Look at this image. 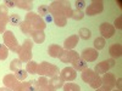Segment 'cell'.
Returning a JSON list of instances; mask_svg holds the SVG:
<instances>
[{
  "mask_svg": "<svg viewBox=\"0 0 122 91\" xmlns=\"http://www.w3.org/2000/svg\"><path fill=\"white\" fill-rule=\"evenodd\" d=\"M37 73L40 77H55L59 75V67L53 64V63H49V62H42L38 64V69H37Z\"/></svg>",
  "mask_w": 122,
  "mask_h": 91,
  "instance_id": "6da1fadb",
  "label": "cell"
},
{
  "mask_svg": "<svg viewBox=\"0 0 122 91\" xmlns=\"http://www.w3.org/2000/svg\"><path fill=\"white\" fill-rule=\"evenodd\" d=\"M25 21H27L28 23L32 24L34 30H44L46 28V23L44 21V18H42L38 14L32 12V11H29L28 14H26Z\"/></svg>",
  "mask_w": 122,
  "mask_h": 91,
  "instance_id": "7a4b0ae2",
  "label": "cell"
},
{
  "mask_svg": "<svg viewBox=\"0 0 122 91\" xmlns=\"http://www.w3.org/2000/svg\"><path fill=\"white\" fill-rule=\"evenodd\" d=\"M32 47H33V41L29 39H26L25 41L21 45V49L18 51V58L20 61L23 63V62H29L32 59Z\"/></svg>",
  "mask_w": 122,
  "mask_h": 91,
  "instance_id": "3957f363",
  "label": "cell"
},
{
  "mask_svg": "<svg viewBox=\"0 0 122 91\" xmlns=\"http://www.w3.org/2000/svg\"><path fill=\"white\" fill-rule=\"evenodd\" d=\"M3 39H4V45L7 49H10L12 52L18 54L21 46H20V43L17 41L14 32H11V30H5V33L3 34Z\"/></svg>",
  "mask_w": 122,
  "mask_h": 91,
  "instance_id": "277c9868",
  "label": "cell"
},
{
  "mask_svg": "<svg viewBox=\"0 0 122 91\" xmlns=\"http://www.w3.org/2000/svg\"><path fill=\"white\" fill-rule=\"evenodd\" d=\"M104 11V3L101 0H94L86 7V14L88 16H95Z\"/></svg>",
  "mask_w": 122,
  "mask_h": 91,
  "instance_id": "5b68a950",
  "label": "cell"
},
{
  "mask_svg": "<svg viewBox=\"0 0 122 91\" xmlns=\"http://www.w3.org/2000/svg\"><path fill=\"white\" fill-rule=\"evenodd\" d=\"M115 66V59L114 58H110V59H106V61H103V62H100L95 66V68L93 69L94 73L97 75H100V74H105L109 72V69L111 67Z\"/></svg>",
  "mask_w": 122,
  "mask_h": 91,
  "instance_id": "8992f818",
  "label": "cell"
},
{
  "mask_svg": "<svg viewBox=\"0 0 122 91\" xmlns=\"http://www.w3.org/2000/svg\"><path fill=\"white\" fill-rule=\"evenodd\" d=\"M98 56H99V52L94 47H88V49L83 50L79 57L82 59H84L86 62H94V61L98 58Z\"/></svg>",
  "mask_w": 122,
  "mask_h": 91,
  "instance_id": "52a82bcc",
  "label": "cell"
},
{
  "mask_svg": "<svg viewBox=\"0 0 122 91\" xmlns=\"http://www.w3.org/2000/svg\"><path fill=\"white\" fill-rule=\"evenodd\" d=\"M60 78L64 80V82H73L77 78V73L72 67H66L60 72Z\"/></svg>",
  "mask_w": 122,
  "mask_h": 91,
  "instance_id": "ba28073f",
  "label": "cell"
},
{
  "mask_svg": "<svg viewBox=\"0 0 122 91\" xmlns=\"http://www.w3.org/2000/svg\"><path fill=\"white\" fill-rule=\"evenodd\" d=\"M79 57L78 52L75 51V50H64V52L62 55L60 56V59H61V62H64V63H71V62H73L75 59H77Z\"/></svg>",
  "mask_w": 122,
  "mask_h": 91,
  "instance_id": "9c48e42d",
  "label": "cell"
},
{
  "mask_svg": "<svg viewBox=\"0 0 122 91\" xmlns=\"http://www.w3.org/2000/svg\"><path fill=\"white\" fill-rule=\"evenodd\" d=\"M99 29H100V33H101V35H103V38L104 39H106V38H111L114 34H115V27L111 24V23H107V22H105V23H101L100 24V27H99Z\"/></svg>",
  "mask_w": 122,
  "mask_h": 91,
  "instance_id": "30bf717a",
  "label": "cell"
},
{
  "mask_svg": "<svg viewBox=\"0 0 122 91\" xmlns=\"http://www.w3.org/2000/svg\"><path fill=\"white\" fill-rule=\"evenodd\" d=\"M3 83H4V85H5L6 87L11 89V90L14 91L15 87L20 84V80L15 77V74H6V75L4 77V79H3Z\"/></svg>",
  "mask_w": 122,
  "mask_h": 91,
  "instance_id": "8fae6325",
  "label": "cell"
},
{
  "mask_svg": "<svg viewBox=\"0 0 122 91\" xmlns=\"http://www.w3.org/2000/svg\"><path fill=\"white\" fill-rule=\"evenodd\" d=\"M101 82H103V85H105V86H107L112 90V87L116 84V78L112 73H105L101 77Z\"/></svg>",
  "mask_w": 122,
  "mask_h": 91,
  "instance_id": "7c38bea8",
  "label": "cell"
},
{
  "mask_svg": "<svg viewBox=\"0 0 122 91\" xmlns=\"http://www.w3.org/2000/svg\"><path fill=\"white\" fill-rule=\"evenodd\" d=\"M62 52H64V47H61L60 45L53 44V45H50L48 47V54H49L50 57H54V58L59 57L60 58V56L62 55Z\"/></svg>",
  "mask_w": 122,
  "mask_h": 91,
  "instance_id": "4fadbf2b",
  "label": "cell"
},
{
  "mask_svg": "<svg viewBox=\"0 0 122 91\" xmlns=\"http://www.w3.org/2000/svg\"><path fill=\"white\" fill-rule=\"evenodd\" d=\"M78 35H71L64 41V47L66 50H73L78 44Z\"/></svg>",
  "mask_w": 122,
  "mask_h": 91,
  "instance_id": "5bb4252c",
  "label": "cell"
},
{
  "mask_svg": "<svg viewBox=\"0 0 122 91\" xmlns=\"http://www.w3.org/2000/svg\"><path fill=\"white\" fill-rule=\"evenodd\" d=\"M15 6L22 10H27L29 12L33 7V1L32 0H15Z\"/></svg>",
  "mask_w": 122,
  "mask_h": 91,
  "instance_id": "9a60e30c",
  "label": "cell"
},
{
  "mask_svg": "<svg viewBox=\"0 0 122 91\" xmlns=\"http://www.w3.org/2000/svg\"><path fill=\"white\" fill-rule=\"evenodd\" d=\"M48 85L56 90V89H60V87L64 86V80L60 78V75H55V77H51L49 79Z\"/></svg>",
  "mask_w": 122,
  "mask_h": 91,
  "instance_id": "2e32d148",
  "label": "cell"
},
{
  "mask_svg": "<svg viewBox=\"0 0 122 91\" xmlns=\"http://www.w3.org/2000/svg\"><path fill=\"white\" fill-rule=\"evenodd\" d=\"M71 63H72V68L75 70H79V72H82V70L88 68V63L86 62L84 59L81 58V57H78L77 59H75L73 62H71Z\"/></svg>",
  "mask_w": 122,
  "mask_h": 91,
  "instance_id": "e0dca14e",
  "label": "cell"
},
{
  "mask_svg": "<svg viewBox=\"0 0 122 91\" xmlns=\"http://www.w3.org/2000/svg\"><path fill=\"white\" fill-rule=\"evenodd\" d=\"M109 54L111 55L112 58H117L121 57L122 55V45L121 44H114L109 47Z\"/></svg>",
  "mask_w": 122,
  "mask_h": 91,
  "instance_id": "ac0fdd59",
  "label": "cell"
},
{
  "mask_svg": "<svg viewBox=\"0 0 122 91\" xmlns=\"http://www.w3.org/2000/svg\"><path fill=\"white\" fill-rule=\"evenodd\" d=\"M95 75H97V74L94 73V70H93V69L87 68V69L82 70V80H83L84 83H87V84H89L92 80L94 79Z\"/></svg>",
  "mask_w": 122,
  "mask_h": 91,
  "instance_id": "d6986e66",
  "label": "cell"
},
{
  "mask_svg": "<svg viewBox=\"0 0 122 91\" xmlns=\"http://www.w3.org/2000/svg\"><path fill=\"white\" fill-rule=\"evenodd\" d=\"M32 39H33V41L37 43V44L44 43V40H45V33H44V30H34L33 34H32Z\"/></svg>",
  "mask_w": 122,
  "mask_h": 91,
  "instance_id": "ffe728a7",
  "label": "cell"
},
{
  "mask_svg": "<svg viewBox=\"0 0 122 91\" xmlns=\"http://www.w3.org/2000/svg\"><path fill=\"white\" fill-rule=\"evenodd\" d=\"M20 28H21L22 33H23V34H26V35H32V34H33V32H34V28L32 27V24L28 23L27 21L21 22V24H20Z\"/></svg>",
  "mask_w": 122,
  "mask_h": 91,
  "instance_id": "44dd1931",
  "label": "cell"
},
{
  "mask_svg": "<svg viewBox=\"0 0 122 91\" xmlns=\"http://www.w3.org/2000/svg\"><path fill=\"white\" fill-rule=\"evenodd\" d=\"M0 21L9 22V9L5 5H0Z\"/></svg>",
  "mask_w": 122,
  "mask_h": 91,
  "instance_id": "7402d4cb",
  "label": "cell"
},
{
  "mask_svg": "<svg viewBox=\"0 0 122 91\" xmlns=\"http://www.w3.org/2000/svg\"><path fill=\"white\" fill-rule=\"evenodd\" d=\"M37 69H38V63L34 62V61H29L26 66V72L29 73V74H36Z\"/></svg>",
  "mask_w": 122,
  "mask_h": 91,
  "instance_id": "603a6c76",
  "label": "cell"
},
{
  "mask_svg": "<svg viewBox=\"0 0 122 91\" xmlns=\"http://www.w3.org/2000/svg\"><path fill=\"white\" fill-rule=\"evenodd\" d=\"M93 44H94V49L97 50V51H99V50H101V49L105 47L106 41H105V39H104L103 36H99V38H97V39L94 40Z\"/></svg>",
  "mask_w": 122,
  "mask_h": 91,
  "instance_id": "cb8c5ba5",
  "label": "cell"
},
{
  "mask_svg": "<svg viewBox=\"0 0 122 91\" xmlns=\"http://www.w3.org/2000/svg\"><path fill=\"white\" fill-rule=\"evenodd\" d=\"M21 17H20L17 14H12V15H10L9 16V22L7 23H10L11 26H20L21 24Z\"/></svg>",
  "mask_w": 122,
  "mask_h": 91,
  "instance_id": "d4e9b609",
  "label": "cell"
},
{
  "mask_svg": "<svg viewBox=\"0 0 122 91\" xmlns=\"http://www.w3.org/2000/svg\"><path fill=\"white\" fill-rule=\"evenodd\" d=\"M92 36V32L88 28H81L79 32H78V38L83 39V40H88Z\"/></svg>",
  "mask_w": 122,
  "mask_h": 91,
  "instance_id": "484cf974",
  "label": "cell"
},
{
  "mask_svg": "<svg viewBox=\"0 0 122 91\" xmlns=\"http://www.w3.org/2000/svg\"><path fill=\"white\" fill-rule=\"evenodd\" d=\"M22 68V62L20 61V58H15L12 59V62L10 63V70L11 72H16V70Z\"/></svg>",
  "mask_w": 122,
  "mask_h": 91,
  "instance_id": "4316f807",
  "label": "cell"
},
{
  "mask_svg": "<svg viewBox=\"0 0 122 91\" xmlns=\"http://www.w3.org/2000/svg\"><path fill=\"white\" fill-rule=\"evenodd\" d=\"M64 91H81V87L79 85L75 84V83H67V84H64Z\"/></svg>",
  "mask_w": 122,
  "mask_h": 91,
  "instance_id": "83f0119b",
  "label": "cell"
},
{
  "mask_svg": "<svg viewBox=\"0 0 122 91\" xmlns=\"http://www.w3.org/2000/svg\"><path fill=\"white\" fill-rule=\"evenodd\" d=\"M89 85H90V87H93V89L100 87L101 85H103V82H101V77H100V75H95L94 79L89 83Z\"/></svg>",
  "mask_w": 122,
  "mask_h": 91,
  "instance_id": "f1b7e54d",
  "label": "cell"
},
{
  "mask_svg": "<svg viewBox=\"0 0 122 91\" xmlns=\"http://www.w3.org/2000/svg\"><path fill=\"white\" fill-rule=\"evenodd\" d=\"M38 14H39V16L40 17H45V16H48L49 14H50V9H49V6L48 5H40L39 7H38Z\"/></svg>",
  "mask_w": 122,
  "mask_h": 91,
  "instance_id": "f546056e",
  "label": "cell"
},
{
  "mask_svg": "<svg viewBox=\"0 0 122 91\" xmlns=\"http://www.w3.org/2000/svg\"><path fill=\"white\" fill-rule=\"evenodd\" d=\"M14 74H15V77L20 80V82H22V80H25L26 78H27V72H26V69H18V70H16V72H14Z\"/></svg>",
  "mask_w": 122,
  "mask_h": 91,
  "instance_id": "4dcf8cb0",
  "label": "cell"
},
{
  "mask_svg": "<svg viewBox=\"0 0 122 91\" xmlns=\"http://www.w3.org/2000/svg\"><path fill=\"white\" fill-rule=\"evenodd\" d=\"M7 56H9V49L4 44H0V61L6 59Z\"/></svg>",
  "mask_w": 122,
  "mask_h": 91,
  "instance_id": "1f68e13d",
  "label": "cell"
},
{
  "mask_svg": "<svg viewBox=\"0 0 122 91\" xmlns=\"http://www.w3.org/2000/svg\"><path fill=\"white\" fill-rule=\"evenodd\" d=\"M53 21L57 27H65L67 24V19L65 17H55V18H53Z\"/></svg>",
  "mask_w": 122,
  "mask_h": 91,
  "instance_id": "d6a6232c",
  "label": "cell"
},
{
  "mask_svg": "<svg viewBox=\"0 0 122 91\" xmlns=\"http://www.w3.org/2000/svg\"><path fill=\"white\" fill-rule=\"evenodd\" d=\"M14 91H29V84L28 82H23V83H20Z\"/></svg>",
  "mask_w": 122,
  "mask_h": 91,
  "instance_id": "836d02e7",
  "label": "cell"
},
{
  "mask_svg": "<svg viewBox=\"0 0 122 91\" xmlns=\"http://www.w3.org/2000/svg\"><path fill=\"white\" fill-rule=\"evenodd\" d=\"M36 82H37L38 87L40 89V87H44V86H46V85H48L49 79H48L46 77H39V79H38V80H36Z\"/></svg>",
  "mask_w": 122,
  "mask_h": 91,
  "instance_id": "e575fe53",
  "label": "cell"
},
{
  "mask_svg": "<svg viewBox=\"0 0 122 91\" xmlns=\"http://www.w3.org/2000/svg\"><path fill=\"white\" fill-rule=\"evenodd\" d=\"M83 17H84V14H83V11H81V10H75L73 14H72V18L76 19V21H81Z\"/></svg>",
  "mask_w": 122,
  "mask_h": 91,
  "instance_id": "d590c367",
  "label": "cell"
},
{
  "mask_svg": "<svg viewBox=\"0 0 122 91\" xmlns=\"http://www.w3.org/2000/svg\"><path fill=\"white\" fill-rule=\"evenodd\" d=\"M28 84H29V91H38V90H39L36 80H29Z\"/></svg>",
  "mask_w": 122,
  "mask_h": 91,
  "instance_id": "8d00e7d4",
  "label": "cell"
},
{
  "mask_svg": "<svg viewBox=\"0 0 122 91\" xmlns=\"http://www.w3.org/2000/svg\"><path fill=\"white\" fill-rule=\"evenodd\" d=\"M75 4H76L77 10H81V11H82V10L86 7V1H84V0H77Z\"/></svg>",
  "mask_w": 122,
  "mask_h": 91,
  "instance_id": "74e56055",
  "label": "cell"
},
{
  "mask_svg": "<svg viewBox=\"0 0 122 91\" xmlns=\"http://www.w3.org/2000/svg\"><path fill=\"white\" fill-rule=\"evenodd\" d=\"M121 22H122V16H118V17L115 19V26H114L115 29H116V28H117V29H121V28H122V23H121Z\"/></svg>",
  "mask_w": 122,
  "mask_h": 91,
  "instance_id": "f35d334b",
  "label": "cell"
},
{
  "mask_svg": "<svg viewBox=\"0 0 122 91\" xmlns=\"http://www.w3.org/2000/svg\"><path fill=\"white\" fill-rule=\"evenodd\" d=\"M6 22H3V21H0V34H4L5 33V30H6Z\"/></svg>",
  "mask_w": 122,
  "mask_h": 91,
  "instance_id": "ab89813d",
  "label": "cell"
},
{
  "mask_svg": "<svg viewBox=\"0 0 122 91\" xmlns=\"http://www.w3.org/2000/svg\"><path fill=\"white\" fill-rule=\"evenodd\" d=\"M4 4H5V6H6L7 9H9V7H14V6H15V0H5Z\"/></svg>",
  "mask_w": 122,
  "mask_h": 91,
  "instance_id": "60d3db41",
  "label": "cell"
},
{
  "mask_svg": "<svg viewBox=\"0 0 122 91\" xmlns=\"http://www.w3.org/2000/svg\"><path fill=\"white\" fill-rule=\"evenodd\" d=\"M38 91H56V90H55V89H53L51 86L46 85V86H44V87H40Z\"/></svg>",
  "mask_w": 122,
  "mask_h": 91,
  "instance_id": "b9f144b4",
  "label": "cell"
},
{
  "mask_svg": "<svg viewBox=\"0 0 122 91\" xmlns=\"http://www.w3.org/2000/svg\"><path fill=\"white\" fill-rule=\"evenodd\" d=\"M97 91H111V89L110 87H107V86H105V85H101L100 87H98V89H95Z\"/></svg>",
  "mask_w": 122,
  "mask_h": 91,
  "instance_id": "7bdbcfd3",
  "label": "cell"
},
{
  "mask_svg": "<svg viewBox=\"0 0 122 91\" xmlns=\"http://www.w3.org/2000/svg\"><path fill=\"white\" fill-rule=\"evenodd\" d=\"M116 82H117V83H116L115 85H117V87H118V90L121 91V85H122V79H121V78H118V79L116 80Z\"/></svg>",
  "mask_w": 122,
  "mask_h": 91,
  "instance_id": "ee69618b",
  "label": "cell"
},
{
  "mask_svg": "<svg viewBox=\"0 0 122 91\" xmlns=\"http://www.w3.org/2000/svg\"><path fill=\"white\" fill-rule=\"evenodd\" d=\"M44 21H45V23H46V22H51V21H53V16L49 14L48 16H45V19H44Z\"/></svg>",
  "mask_w": 122,
  "mask_h": 91,
  "instance_id": "f6af8a7d",
  "label": "cell"
},
{
  "mask_svg": "<svg viewBox=\"0 0 122 91\" xmlns=\"http://www.w3.org/2000/svg\"><path fill=\"white\" fill-rule=\"evenodd\" d=\"M0 91H12V90L9 89V87H6V86H4V87H0Z\"/></svg>",
  "mask_w": 122,
  "mask_h": 91,
  "instance_id": "bcb514c9",
  "label": "cell"
},
{
  "mask_svg": "<svg viewBox=\"0 0 122 91\" xmlns=\"http://www.w3.org/2000/svg\"><path fill=\"white\" fill-rule=\"evenodd\" d=\"M111 91H112V90H111ZM116 91H120V90H116Z\"/></svg>",
  "mask_w": 122,
  "mask_h": 91,
  "instance_id": "7dc6e473",
  "label": "cell"
}]
</instances>
